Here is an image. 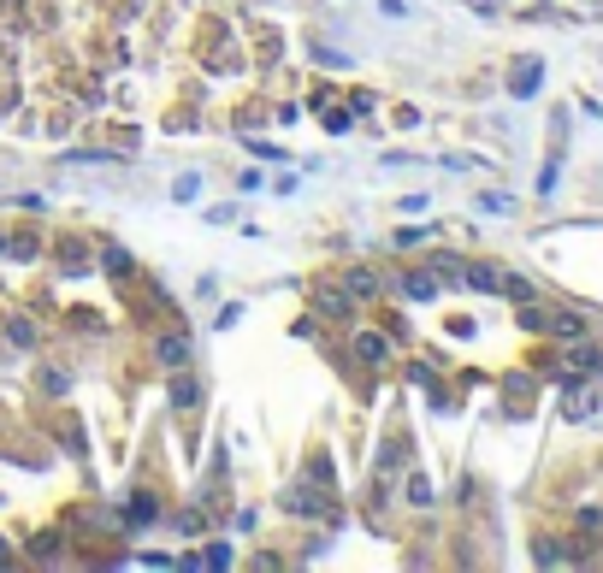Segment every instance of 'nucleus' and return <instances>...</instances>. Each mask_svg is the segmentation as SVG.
Segmentation results:
<instances>
[{
	"mask_svg": "<svg viewBox=\"0 0 603 573\" xmlns=\"http://www.w3.org/2000/svg\"><path fill=\"white\" fill-rule=\"evenodd\" d=\"M190 355H196V343H190V331H160V337H154V361H160L166 373H178V367H190Z\"/></svg>",
	"mask_w": 603,
	"mask_h": 573,
	"instance_id": "nucleus-1",
	"label": "nucleus"
},
{
	"mask_svg": "<svg viewBox=\"0 0 603 573\" xmlns=\"http://www.w3.org/2000/svg\"><path fill=\"white\" fill-rule=\"evenodd\" d=\"M284 514H302V520H326V514H332V503H326V497H320V485L308 479V485H290V491H284Z\"/></svg>",
	"mask_w": 603,
	"mask_h": 573,
	"instance_id": "nucleus-2",
	"label": "nucleus"
},
{
	"mask_svg": "<svg viewBox=\"0 0 603 573\" xmlns=\"http://www.w3.org/2000/svg\"><path fill=\"white\" fill-rule=\"evenodd\" d=\"M355 296H349V284H320L314 290V314H326V319H355Z\"/></svg>",
	"mask_w": 603,
	"mask_h": 573,
	"instance_id": "nucleus-3",
	"label": "nucleus"
},
{
	"mask_svg": "<svg viewBox=\"0 0 603 573\" xmlns=\"http://www.w3.org/2000/svg\"><path fill=\"white\" fill-rule=\"evenodd\" d=\"M544 331H550L556 343H574V337H586V319L574 314V308H550V314H544Z\"/></svg>",
	"mask_w": 603,
	"mask_h": 573,
	"instance_id": "nucleus-4",
	"label": "nucleus"
},
{
	"mask_svg": "<svg viewBox=\"0 0 603 573\" xmlns=\"http://www.w3.org/2000/svg\"><path fill=\"white\" fill-rule=\"evenodd\" d=\"M343 284H349V296H355V302H379V290H385L373 266H349V278H343Z\"/></svg>",
	"mask_w": 603,
	"mask_h": 573,
	"instance_id": "nucleus-5",
	"label": "nucleus"
},
{
	"mask_svg": "<svg viewBox=\"0 0 603 573\" xmlns=\"http://www.w3.org/2000/svg\"><path fill=\"white\" fill-rule=\"evenodd\" d=\"M402 296L408 302H438V272H420V266L402 272Z\"/></svg>",
	"mask_w": 603,
	"mask_h": 573,
	"instance_id": "nucleus-6",
	"label": "nucleus"
},
{
	"mask_svg": "<svg viewBox=\"0 0 603 573\" xmlns=\"http://www.w3.org/2000/svg\"><path fill=\"white\" fill-rule=\"evenodd\" d=\"M462 284H468V290H479V296H497V290H503V272L473 260V266H462Z\"/></svg>",
	"mask_w": 603,
	"mask_h": 573,
	"instance_id": "nucleus-7",
	"label": "nucleus"
},
{
	"mask_svg": "<svg viewBox=\"0 0 603 573\" xmlns=\"http://www.w3.org/2000/svg\"><path fill=\"white\" fill-rule=\"evenodd\" d=\"M355 361H367V367H385V361H391V343H385L379 331H361V337H355Z\"/></svg>",
	"mask_w": 603,
	"mask_h": 573,
	"instance_id": "nucleus-8",
	"label": "nucleus"
},
{
	"mask_svg": "<svg viewBox=\"0 0 603 573\" xmlns=\"http://www.w3.org/2000/svg\"><path fill=\"white\" fill-rule=\"evenodd\" d=\"M402 503H408V509H432V503H438V497H432V479H426V473H408V479H402Z\"/></svg>",
	"mask_w": 603,
	"mask_h": 573,
	"instance_id": "nucleus-9",
	"label": "nucleus"
},
{
	"mask_svg": "<svg viewBox=\"0 0 603 573\" xmlns=\"http://www.w3.org/2000/svg\"><path fill=\"white\" fill-rule=\"evenodd\" d=\"M568 361H574L580 373H603V349H598V343H586V337L568 343Z\"/></svg>",
	"mask_w": 603,
	"mask_h": 573,
	"instance_id": "nucleus-10",
	"label": "nucleus"
},
{
	"mask_svg": "<svg viewBox=\"0 0 603 573\" xmlns=\"http://www.w3.org/2000/svg\"><path fill=\"white\" fill-rule=\"evenodd\" d=\"M125 520H131V526H154V520H160V503H154L148 491H131V503H125Z\"/></svg>",
	"mask_w": 603,
	"mask_h": 573,
	"instance_id": "nucleus-11",
	"label": "nucleus"
},
{
	"mask_svg": "<svg viewBox=\"0 0 603 573\" xmlns=\"http://www.w3.org/2000/svg\"><path fill=\"white\" fill-rule=\"evenodd\" d=\"M196 402H201V384L178 367V379H172V408H196Z\"/></svg>",
	"mask_w": 603,
	"mask_h": 573,
	"instance_id": "nucleus-12",
	"label": "nucleus"
},
{
	"mask_svg": "<svg viewBox=\"0 0 603 573\" xmlns=\"http://www.w3.org/2000/svg\"><path fill=\"white\" fill-rule=\"evenodd\" d=\"M6 343H12V349H36V325L24 314H12L6 319Z\"/></svg>",
	"mask_w": 603,
	"mask_h": 573,
	"instance_id": "nucleus-13",
	"label": "nucleus"
},
{
	"mask_svg": "<svg viewBox=\"0 0 603 573\" xmlns=\"http://www.w3.org/2000/svg\"><path fill=\"white\" fill-rule=\"evenodd\" d=\"M36 384H42L48 396H66V390H71V373H66V367H42V373H36Z\"/></svg>",
	"mask_w": 603,
	"mask_h": 573,
	"instance_id": "nucleus-14",
	"label": "nucleus"
},
{
	"mask_svg": "<svg viewBox=\"0 0 603 573\" xmlns=\"http://www.w3.org/2000/svg\"><path fill=\"white\" fill-rule=\"evenodd\" d=\"M533 562H538V568H556V562H568V556L556 550V538H538V544H533Z\"/></svg>",
	"mask_w": 603,
	"mask_h": 573,
	"instance_id": "nucleus-15",
	"label": "nucleus"
},
{
	"mask_svg": "<svg viewBox=\"0 0 603 573\" xmlns=\"http://www.w3.org/2000/svg\"><path fill=\"white\" fill-rule=\"evenodd\" d=\"M503 296H509V302H533V284H527V278H515V272H509V278H503Z\"/></svg>",
	"mask_w": 603,
	"mask_h": 573,
	"instance_id": "nucleus-16",
	"label": "nucleus"
},
{
	"mask_svg": "<svg viewBox=\"0 0 603 573\" xmlns=\"http://www.w3.org/2000/svg\"><path fill=\"white\" fill-rule=\"evenodd\" d=\"M107 272H113V278H131V255H125V249H107Z\"/></svg>",
	"mask_w": 603,
	"mask_h": 573,
	"instance_id": "nucleus-17",
	"label": "nucleus"
},
{
	"mask_svg": "<svg viewBox=\"0 0 603 573\" xmlns=\"http://www.w3.org/2000/svg\"><path fill=\"white\" fill-rule=\"evenodd\" d=\"M533 89H538V65L527 60L521 65V77H515V95H533Z\"/></svg>",
	"mask_w": 603,
	"mask_h": 573,
	"instance_id": "nucleus-18",
	"label": "nucleus"
},
{
	"mask_svg": "<svg viewBox=\"0 0 603 573\" xmlns=\"http://www.w3.org/2000/svg\"><path fill=\"white\" fill-rule=\"evenodd\" d=\"M544 314H550V308H533V302H521V325H527V331H544Z\"/></svg>",
	"mask_w": 603,
	"mask_h": 573,
	"instance_id": "nucleus-19",
	"label": "nucleus"
},
{
	"mask_svg": "<svg viewBox=\"0 0 603 573\" xmlns=\"http://www.w3.org/2000/svg\"><path fill=\"white\" fill-rule=\"evenodd\" d=\"M385 503H391V497H385V485L373 479V485H367V514H385Z\"/></svg>",
	"mask_w": 603,
	"mask_h": 573,
	"instance_id": "nucleus-20",
	"label": "nucleus"
},
{
	"mask_svg": "<svg viewBox=\"0 0 603 573\" xmlns=\"http://www.w3.org/2000/svg\"><path fill=\"white\" fill-rule=\"evenodd\" d=\"M308 479H314V485H326V491H332V461H326V455H320V461H314V467H308Z\"/></svg>",
	"mask_w": 603,
	"mask_h": 573,
	"instance_id": "nucleus-21",
	"label": "nucleus"
},
{
	"mask_svg": "<svg viewBox=\"0 0 603 573\" xmlns=\"http://www.w3.org/2000/svg\"><path fill=\"white\" fill-rule=\"evenodd\" d=\"M598 526H603V509H598V503H592V509H580V532H598Z\"/></svg>",
	"mask_w": 603,
	"mask_h": 573,
	"instance_id": "nucleus-22",
	"label": "nucleus"
},
{
	"mask_svg": "<svg viewBox=\"0 0 603 573\" xmlns=\"http://www.w3.org/2000/svg\"><path fill=\"white\" fill-rule=\"evenodd\" d=\"M178 532H201V509H184V514H178Z\"/></svg>",
	"mask_w": 603,
	"mask_h": 573,
	"instance_id": "nucleus-23",
	"label": "nucleus"
},
{
	"mask_svg": "<svg viewBox=\"0 0 603 573\" xmlns=\"http://www.w3.org/2000/svg\"><path fill=\"white\" fill-rule=\"evenodd\" d=\"M6 562H12V550H6V538H0V568H6Z\"/></svg>",
	"mask_w": 603,
	"mask_h": 573,
	"instance_id": "nucleus-24",
	"label": "nucleus"
},
{
	"mask_svg": "<svg viewBox=\"0 0 603 573\" xmlns=\"http://www.w3.org/2000/svg\"><path fill=\"white\" fill-rule=\"evenodd\" d=\"M0 255H6V237H0Z\"/></svg>",
	"mask_w": 603,
	"mask_h": 573,
	"instance_id": "nucleus-25",
	"label": "nucleus"
}]
</instances>
